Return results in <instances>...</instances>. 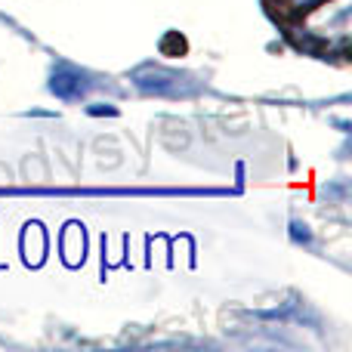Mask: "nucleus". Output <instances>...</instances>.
<instances>
[{"mask_svg":"<svg viewBox=\"0 0 352 352\" xmlns=\"http://www.w3.org/2000/svg\"><path fill=\"white\" fill-rule=\"evenodd\" d=\"M53 93L56 96H62V99H74V96H80V93H84V78H80V74H74V72H56L53 74Z\"/></svg>","mask_w":352,"mask_h":352,"instance_id":"obj_1","label":"nucleus"},{"mask_svg":"<svg viewBox=\"0 0 352 352\" xmlns=\"http://www.w3.org/2000/svg\"><path fill=\"white\" fill-rule=\"evenodd\" d=\"M294 6H309V3H316V0H291Z\"/></svg>","mask_w":352,"mask_h":352,"instance_id":"obj_2","label":"nucleus"}]
</instances>
